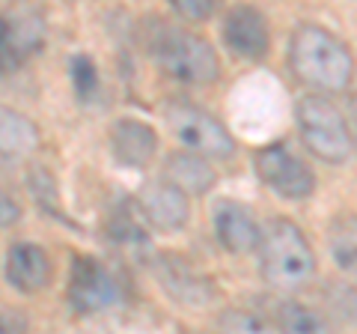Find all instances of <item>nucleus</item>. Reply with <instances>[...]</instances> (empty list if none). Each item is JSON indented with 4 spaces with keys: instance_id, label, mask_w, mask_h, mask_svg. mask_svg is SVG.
Returning <instances> with one entry per match:
<instances>
[{
    "instance_id": "dca6fc26",
    "label": "nucleus",
    "mask_w": 357,
    "mask_h": 334,
    "mask_svg": "<svg viewBox=\"0 0 357 334\" xmlns=\"http://www.w3.org/2000/svg\"><path fill=\"white\" fill-rule=\"evenodd\" d=\"M277 328L280 334H333L328 317L304 302H283L277 307Z\"/></svg>"
},
{
    "instance_id": "393cba45",
    "label": "nucleus",
    "mask_w": 357,
    "mask_h": 334,
    "mask_svg": "<svg viewBox=\"0 0 357 334\" xmlns=\"http://www.w3.org/2000/svg\"><path fill=\"white\" fill-rule=\"evenodd\" d=\"M349 126H351V138H354V150H357V96L351 99V108H349Z\"/></svg>"
},
{
    "instance_id": "4468645a",
    "label": "nucleus",
    "mask_w": 357,
    "mask_h": 334,
    "mask_svg": "<svg viewBox=\"0 0 357 334\" xmlns=\"http://www.w3.org/2000/svg\"><path fill=\"white\" fill-rule=\"evenodd\" d=\"M164 180H170L173 185H178L185 194H208L215 188L218 176L208 167V161L203 155L194 152H173L164 164Z\"/></svg>"
},
{
    "instance_id": "20e7f679",
    "label": "nucleus",
    "mask_w": 357,
    "mask_h": 334,
    "mask_svg": "<svg viewBox=\"0 0 357 334\" xmlns=\"http://www.w3.org/2000/svg\"><path fill=\"white\" fill-rule=\"evenodd\" d=\"M295 122L304 147L328 164H342L354 150L351 126L342 110L321 93H307L295 105Z\"/></svg>"
},
{
    "instance_id": "7ed1b4c3",
    "label": "nucleus",
    "mask_w": 357,
    "mask_h": 334,
    "mask_svg": "<svg viewBox=\"0 0 357 334\" xmlns=\"http://www.w3.org/2000/svg\"><path fill=\"white\" fill-rule=\"evenodd\" d=\"M259 269L268 286L274 289H301L316 275V254H312L304 230L289 218H274L262 227L259 242Z\"/></svg>"
},
{
    "instance_id": "0eeeda50",
    "label": "nucleus",
    "mask_w": 357,
    "mask_h": 334,
    "mask_svg": "<svg viewBox=\"0 0 357 334\" xmlns=\"http://www.w3.org/2000/svg\"><path fill=\"white\" fill-rule=\"evenodd\" d=\"M119 286L114 275L93 257H75L72 277H69V302L77 314H98L110 305H116Z\"/></svg>"
},
{
    "instance_id": "4be33fe9",
    "label": "nucleus",
    "mask_w": 357,
    "mask_h": 334,
    "mask_svg": "<svg viewBox=\"0 0 357 334\" xmlns=\"http://www.w3.org/2000/svg\"><path fill=\"white\" fill-rule=\"evenodd\" d=\"M173 9L188 21H206L215 13V0H173Z\"/></svg>"
},
{
    "instance_id": "6ab92c4d",
    "label": "nucleus",
    "mask_w": 357,
    "mask_h": 334,
    "mask_svg": "<svg viewBox=\"0 0 357 334\" xmlns=\"http://www.w3.org/2000/svg\"><path fill=\"white\" fill-rule=\"evenodd\" d=\"M146 227H149V221L143 218V212H140V206L137 209H122V212H116V218H114V224H110V233H114V242L116 245H146V239H149V233H146Z\"/></svg>"
},
{
    "instance_id": "b1692460",
    "label": "nucleus",
    "mask_w": 357,
    "mask_h": 334,
    "mask_svg": "<svg viewBox=\"0 0 357 334\" xmlns=\"http://www.w3.org/2000/svg\"><path fill=\"white\" fill-rule=\"evenodd\" d=\"M15 221H18V206L9 203V194H3V227L15 224Z\"/></svg>"
},
{
    "instance_id": "f3484780",
    "label": "nucleus",
    "mask_w": 357,
    "mask_h": 334,
    "mask_svg": "<svg viewBox=\"0 0 357 334\" xmlns=\"http://www.w3.org/2000/svg\"><path fill=\"white\" fill-rule=\"evenodd\" d=\"M328 245L340 269L357 275V215H337L328 227Z\"/></svg>"
},
{
    "instance_id": "39448f33",
    "label": "nucleus",
    "mask_w": 357,
    "mask_h": 334,
    "mask_svg": "<svg viewBox=\"0 0 357 334\" xmlns=\"http://www.w3.org/2000/svg\"><path fill=\"white\" fill-rule=\"evenodd\" d=\"M164 119L176 135V140L185 143L194 155H203V159H229L236 152V140L218 122V117H211L208 110L197 108L191 102H185V99L167 102Z\"/></svg>"
},
{
    "instance_id": "5701e85b",
    "label": "nucleus",
    "mask_w": 357,
    "mask_h": 334,
    "mask_svg": "<svg viewBox=\"0 0 357 334\" xmlns=\"http://www.w3.org/2000/svg\"><path fill=\"white\" fill-rule=\"evenodd\" d=\"M3 334H24V317L18 310H3Z\"/></svg>"
},
{
    "instance_id": "f03ea898",
    "label": "nucleus",
    "mask_w": 357,
    "mask_h": 334,
    "mask_svg": "<svg viewBox=\"0 0 357 334\" xmlns=\"http://www.w3.org/2000/svg\"><path fill=\"white\" fill-rule=\"evenodd\" d=\"M146 48L152 60L178 84L203 87V84H215L220 75L218 54L203 36L173 27L161 18H155L152 27L146 30Z\"/></svg>"
},
{
    "instance_id": "412c9836",
    "label": "nucleus",
    "mask_w": 357,
    "mask_h": 334,
    "mask_svg": "<svg viewBox=\"0 0 357 334\" xmlns=\"http://www.w3.org/2000/svg\"><path fill=\"white\" fill-rule=\"evenodd\" d=\"M72 78H75V90L81 96V102H93L98 93V72L89 57H75L72 60Z\"/></svg>"
},
{
    "instance_id": "9b49d317",
    "label": "nucleus",
    "mask_w": 357,
    "mask_h": 334,
    "mask_svg": "<svg viewBox=\"0 0 357 334\" xmlns=\"http://www.w3.org/2000/svg\"><path fill=\"white\" fill-rule=\"evenodd\" d=\"M6 281L21 293H39L51 284V260L39 245L15 242L6 254Z\"/></svg>"
},
{
    "instance_id": "a211bd4d",
    "label": "nucleus",
    "mask_w": 357,
    "mask_h": 334,
    "mask_svg": "<svg viewBox=\"0 0 357 334\" xmlns=\"http://www.w3.org/2000/svg\"><path fill=\"white\" fill-rule=\"evenodd\" d=\"M218 328L220 334H280V328H274V322L262 317L259 310H244V307L223 310Z\"/></svg>"
},
{
    "instance_id": "2eb2a0df",
    "label": "nucleus",
    "mask_w": 357,
    "mask_h": 334,
    "mask_svg": "<svg viewBox=\"0 0 357 334\" xmlns=\"http://www.w3.org/2000/svg\"><path fill=\"white\" fill-rule=\"evenodd\" d=\"M158 277H161V284L167 286V293L182 298V302L203 305V302L211 298V289L206 286L203 277L194 275L191 266L176 260V257H161L158 260Z\"/></svg>"
},
{
    "instance_id": "423d86ee",
    "label": "nucleus",
    "mask_w": 357,
    "mask_h": 334,
    "mask_svg": "<svg viewBox=\"0 0 357 334\" xmlns=\"http://www.w3.org/2000/svg\"><path fill=\"white\" fill-rule=\"evenodd\" d=\"M256 173L259 180L283 200H307L316 191V176L310 164L289 152L283 143H268L256 152Z\"/></svg>"
},
{
    "instance_id": "f257e3e1",
    "label": "nucleus",
    "mask_w": 357,
    "mask_h": 334,
    "mask_svg": "<svg viewBox=\"0 0 357 334\" xmlns=\"http://www.w3.org/2000/svg\"><path fill=\"white\" fill-rule=\"evenodd\" d=\"M289 66L316 93H342L354 78L351 48L321 24H301L289 39Z\"/></svg>"
},
{
    "instance_id": "1a4fd4ad",
    "label": "nucleus",
    "mask_w": 357,
    "mask_h": 334,
    "mask_svg": "<svg viewBox=\"0 0 357 334\" xmlns=\"http://www.w3.org/2000/svg\"><path fill=\"white\" fill-rule=\"evenodd\" d=\"M137 206L143 218L149 221V227L164 230V233H176L188 224V215H191V203H188V194L178 185H173L170 180H155L140 188Z\"/></svg>"
},
{
    "instance_id": "aec40b11",
    "label": "nucleus",
    "mask_w": 357,
    "mask_h": 334,
    "mask_svg": "<svg viewBox=\"0 0 357 334\" xmlns=\"http://www.w3.org/2000/svg\"><path fill=\"white\" fill-rule=\"evenodd\" d=\"M33 147H36V129L24 117L13 114V110H3V152L18 155Z\"/></svg>"
},
{
    "instance_id": "f8f14e48",
    "label": "nucleus",
    "mask_w": 357,
    "mask_h": 334,
    "mask_svg": "<svg viewBox=\"0 0 357 334\" xmlns=\"http://www.w3.org/2000/svg\"><path fill=\"white\" fill-rule=\"evenodd\" d=\"M110 150L126 167H146L158 150V135L140 119H116L110 131Z\"/></svg>"
},
{
    "instance_id": "ddd939ff",
    "label": "nucleus",
    "mask_w": 357,
    "mask_h": 334,
    "mask_svg": "<svg viewBox=\"0 0 357 334\" xmlns=\"http://www.w3.org/2000/svg\"><path fill=\"white\" fill-rule=\"evenodd\" d=\"M45 39V24L39 15L24 13L13 21H3V72L15 69L21 60L36 54Z\"/></svg>"
},
{
    "instance_id": "9d476101",
    "label": "nucleus",
    "mask_w": 357,
    "mask_h": 334,
    "mask_svg": "<svg viewBox=\"0 0 357 334\" xmlns=\"http://www.w3.org/2000/svg\"><path fill=\"white\" fill-rule=\"evenodd\" d=\"M215 233L223 251L229 254H250L259 251L262 227L256 215L238 200H223L215 209Z\"/></svg>"
},
{
    "instance_id": "6e6552de",
    "label": "nucleus",
    "mask_w": 357,
    "mask_h": 334,
    "mask_svg": "<svg viewBox=\"0 0 357 334\" xmlns=\"http://www.w3.org/2000/svg\"><path fill=\"white\" fill-rule=\"evenodd\" d=\"M220 36H223V45H227V51L232 57L248 60V63H259L268 54V45H271L268 21L259 9H253V6L229 9L227 18H223Z\"/></svg>"
}]
</instances>
